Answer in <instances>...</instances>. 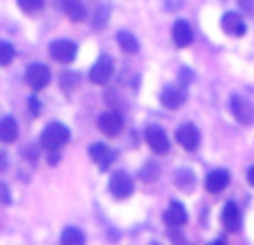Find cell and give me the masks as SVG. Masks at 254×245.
I'll use <instances>...</instances> for the list:
<instances>
[{"label": "cell", "mask_w": 254, "mask_h": 245, "mask_svg": "<svg viewBox=\"0 0 254 245\" xmlns=\"http://www.w3.org/2000/svg\"><path fill=\"white\" fill-rule=\"evenodd\" d=\"M69 129H67L63 122H52V125L45 127V131L40 134V145L49 152H58L61 147H65L67 140H69Z\"/></svg>", "instance_id": "obj_1"}, {"label": "cell", "mask_w": 254, "mask_h": 245, "mask_svg": "<svg viewBox=\"0 0 254 245\" xmlns=\"http://www.w3.org/2000/svg\"><path fill=\"white\" fill-rule=\"evenodd\" d=\"M230 112L241 125H252L254 122V105L248 103L241 96H232L230 98Z\"/></svg>", "instance_id": "obj_2"}, {"label": "cell", "mask_w": 254, "mask_h": 245, "mask_svg": "<svg viewBox=\"0 0 254 245\" xmlns=\"http://www.w3.org/2000/svg\"><path fill=\"white\" fill-rule=\"evenodd\" d=\"M176 140H179V145L183 149L194 152V149L198 147V143H201V134H198V129L192 122H183V125L176 129Z\"/></svg>", "instance_id": "obj_3"}, {"label": "cell", "mask_w": 254, "mask_h": 245, "mask_svg": "<svg viewBox=\"0 0 254 245\" xmlns=\"http://www.w3.org/2000/svg\"><path fill=\"white\" fill-rule=\"evenodd\" d=\"M145 138H147V145H149L152 152H156V154H167L170 152V140H167V134L158 125H149L147 129H145Z\"/></svg>", "instance_id": "obj_4"}, {"label": "cell", "mask_w": 254, "mask_h": 245, "mask_svg": "<svg viewBox=\"0 0 254 245\" xmlns=\"http://www.w3.org/2000/svg\"><path fill=\"white\" fill-rule=\"evenodd\" d=\"M110 192L114 198L123 201V198H127L131 192H134V183H131V179L125 174V172H116V174H112V179H110Z\"/></svg>", "instance_id": "obj_5"}, {"label": "cell", "mask_w": 254, "mask_h": 245, "mask_svg": "<svg viewBox=\"0 0 254 245\" xmlns=\"http://www.w3.org/2000/svg\"><path fill=\"white\" fill-rule=\"evenodd\" d=\"M112 74H114V62H112V58L101 56L96 61V65L89 69V80L96 85H105L107 80L112 78Z\"/></svg>", "instance_id": "obj_6"}, {"label": "cell", "mask_w": 254, "mask_h": 245, "mask_svg": "<svg viewBox=\"0 0 254 245\" xmlns=\"http://www.w3.org/2000/svg\"><path fill=\"white\" fill-rule=\"evenodd\" d=\"M76 52H78V47L71 40H54L49 45V54L58 62H71L76 58Z\"/></svg>", "instance_id": "obj_7"}, {"label": "cell", "mask_w": 254, "mask_h": 245, "mask_svg": "<svg viewBox=\"0 0 254 245\" xmlns=\"http://www.w3.org/2000/svg\"><path fill=\"white\" fill-rule=\"evenodd\" d=\"M185 98H188V94H185L183 87L167 85V87H163V92H161V105L165 107V110H179V107H183Z\"/></svg>", "instance_id": "obj_8"}, {"label": "cell", "mask_w": 254, "mask_h": 245, "mask_svg": "<svg viewBox=\"0 0 254 245\" xmlns=\"http://www.w3.org/2000/svg\"><path fill=\"white\" fill-rule=\"evenodd\" d=\"M89 158H92V161L96 163L101 170H107V167L114 163L116 152L112 147H107L105 143H94L92 147H89Z\"/></svg>", "instance_id": "obj_9"}, {"label": "cell", "mask_w": 254, "mask_h": 245, "mask_svg": "<svg viewBox=\"0 0 254 245\" xmlns=\"http://www.w3.org/2000/svg\"><path fill=\"white\" fill-rule=\"evenodd\" d=\"M25 78H27V83H29V87L38 92V89L47 87V83H49V78H52V74H49V69H47L45 65H29V69H27Z\"/></svg>", "instance_id": "obj_10"}, {"label": "cell", "mask_w": 254, "mask_h": 245, "mask_svg": "<svg viewBox=\"0 0 254 245\" xmlns=\"http://www.w3.org/2000/svg\"><path fill=\"white\" fill-rule=\"evenodd\" d=\"M172 38H174L176 47H190L194 40L192 27H190L185 20H176L174 25H172Z\"/></svg>", "instance_id": "obj_11"}, {"label": "cell", "mask_w": 254, "mask_h": 245, "mask_svg": "<svg viewBox=\"0 0 254 245\" xmlns=\"http://www.w3.org/2000/svg\"><path fill=\"white\" fill-rule=\"evenodd\" d=\"M98 129L105 136H119V131L123 129V119L116 112H107L98 119Z\"/></svg>", "instance_id": "obj_12"}, {"label": "cell", "mask_w": 254, "mask_h": 245, "mask_svg": "<svg viewBox=\"0 0 254 245\" xmlns=\"http://www.w3.org/2000/svg\"><path fill=\"white\" fill-rule=\"evenodd\" d=\"M228 183H230L228 170H214V172H210V174H207L205 189L210 194H219V192H223V189L228 187Z\"/></svg>", "instance_id": "obj_13"}, {"label": "cell", "mask_w": 254, "mask_h": 245, "mask_svg": "<svg viewBox=\"0 0 254 245\" xmlns=\"http://www.w3.org/2000/svg\"><path fill=\"white\" fill-rule=\"evenodd\" d=\"M163 221H165L170 228H181V225L188 223V212H185V207L181 205V203H170V207L165 210V214H163Z\"/></svg>", "instance_id": "obj_14"}, {"label": "cell", "mask_w": 254, "mask_h": 245, "mask_svg": "<svg viewBox=\"0 0 254 245\" xmlns=\"http://www.w3.org/2000/svg\"><path fill=\"white\" fill-rule=\"evenodd\" d=\"M221 27H223L225 34L230 36H243L246 34V22H243V18L239 16V13H223V18H221Z\"/></svg>", "instance_id": "obj_15"}, {"label": "cell", "mask_w": 254, "mask_h": 245, "mask_svg": "<svg viewBox=\"0 0 254 245\" xmlns=\"http://www.w3.org/2000/svg\"><path fill=\"white\" fill-rule=\"evenodd\" d=\"M221 223H223L225 230H232V232H237L239 228H241V212H239L237 203H225L223 207V214H221Z\"/></svg>", "instance_id": "obj_16"}, {"label": "cell", "mask_w": 254, "mask_h": 245, "mask_svg": "<svg viewBox=\"0 0 254 245\" xmlns=\"http://www.w3.org/2000/svg\"><path fill=\"white\" fill-rule=\"evenodd\" d=\"M61 7L67 13V18L74 22H83L85 16H87V9H85V4L80 0H61Z\"/></svg>", "instance_id": "obj_17"}, {"label": "cell", "mask_w": 254, "mask_h": 245, "mask_svg": "<svg viewBox=\"0 0 254 245\" xmlns=\"http://www.w3.org/2000/svg\"><path fill=\"white\" fill-rule=\"evenodd\" d=\"M0 138L7 145L18 138V122L13 121L11 116H4V119L0 121Z\"/></svg>", "instance_id": "obj_18"}, {"label": "cell", "mask_w": 254, "mask_h": 245, "mask_svg": "<svg viewBox=\"0 0 254 245\" xmlns=\"http://www.w3.org/2000/svg\"><path fill=\"white\" fill-rule=\"evenodd\" d=\"M116 40H119V47L123 49V52H127V54L138 52V40H136L134 34H129V31H119Z\"/></svg>", "instance_id": "obj_19"}, {"label": "cell", "mask_w": 254, "mask_h": 245, "mask_svg": "<svg viewBox=\"0 0 254 245\" xmlns=\"http://www.w3.org/2000/svg\"><path fill=\"white\" fill-rule=\"evenodd\" d=\"M61 243L63 245H85V237H83L80 230L67 228L65 232H63V237H61Z\"/></svg>", "instance_id": "obj_20"}, {"label": "cell", "mask_w": 254, "mask_h": 245, "mask_svg": "<svg viewBox=\"0 0 254 245\" xmlns=\"http://www.w3.org/2000/svg\"><path fill=\"white\" fill-rule=\"evenodd\" d=\"M174 183L179 185L181 189H192V185H194V174H192L190 170H179V172H176Z\"/></svg>", "instance_id": "obj_21"}, {"label": "cell", "mask_w": 254, "mask_h": 245, "mask_svg": "<svg viewBox=\"0 0 254 245\" xmlns=\"http://www.w3.org/2000/svg\"><path fill=\"white\" fill-rule=\"evenodd\" d=\"M43 4H45V0H18V7H20L22 11H27V13L40 11V9H43Z\"/></svg>", "instance_id": "obj_22"}, {"label": "cell", "mask_w": 254, "mask_h": 245, "mask_svg": "<svg viewBox=\"0 0 254 245\" xmlns=\"http://www.w3.org/2000/svg\"><path fill=\"white\" fill-rule=\"evenodd\" d=\"M13 58V47L9 43H0V65L7 67Z\"/></svg>", "instance_id": "obj_23"}, {"label": "cell", "mask_w": 254, "mask_h": 245, "mask_svg": "<svg viewBox=\"0 0 254 245\" xmlns=\"http://www.w3.org/2000/svg\"><path fill=\"white\" fill-rule=\"evenodd\" d=\"M29 112H31L34 116H38V114H40V103L36 101V98H31V101H29Z\"/></svg>", "instance_id": "obj_24"}, {"label": "cell", "mask_w": 254, "mask_h": 245, "mask_svg": "<svg viewBox=\"0 0 254 245\" xmlns=\"http://www.w3.org/2000/svg\"><path fill=\"white\" fill-rule=\"evenodd\" d=\"M181 4H183V0H165V7L170 9V11H176Z\"/></svg>", "instance_id": "obj_25"}, {"label": "cell", "mask_w": 254, "mask_h": 245, "mask_svg": "<svg viewBox=\"0 0 254 245\" xmlns=\"http://www.w3.org/2000/svg\"><path fill=\"white\" fill-rule=\"evenodd\" d=\"M248 183H250L252 187H254V165L250 167V170H248Z\"/></svg>", "instance_id": "obj_26"}, {"label": "cell", "mask_w": 254, "mask_h": 245, "mask_svg": "<svg viewBox=\"0 0 254 245\" xmlns=\"http://www.w3.org/2000/svg\"><path fill=\"white\" fill-rule=\"evenodd\" d=\"M58 158H61V156H58L56 152H52V154H49V165H56V163H58Z\"/></svg>", "instance_id": "obj_27"}, {"label": "cell", "mask_w": 254, "mask_h": 245, "mask_svg": "<svg viewBox=\"0 0 254 245\" xmlns=\"http://www.w3.org/2000/svg\"><path fill=\"white\" fill-rule=\"evenodd\" d=\"M2 201L9 203V189H7V185H2Z\"/></svg>", "instance_id": "obj_28"}, {"label": "cell", "mask_w": 254, "mask_h": 245, "mask_svg": "<svg viewBox=\"0 0 254 245\" xmlns=\"http://www.w3.org/2000/svg\"><path fill=\"white\" fill-rule=\"evenodd\" d=\"M210 245H225V241H221V239H219V241H214V243H210Z\"/></svg>", "instance_id": "obj_29"}]
</instances>
